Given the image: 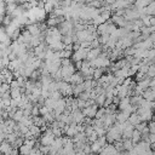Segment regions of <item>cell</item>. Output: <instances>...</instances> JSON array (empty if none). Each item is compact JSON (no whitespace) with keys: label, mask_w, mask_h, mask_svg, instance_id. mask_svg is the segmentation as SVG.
<instances>
[{"label":"cell","mask_w":155,"mask_h":155,"mask_svg":"<svg viewBox=\"0 0 155 155\" xmlns=\"http://www.w3.org/2000/svg\"><path fill=\"white\" fill-rule=\"evenodd\" d=\"M54 136H53V133L51 132V130H46V132L41 136V139H40V143H41V145H52V143L54 142Z\"/></svg>","instance_id":"obj_1"},{"label":"cell","mask_w":155,"mask_h":155,"mask_svg":"<svg viewBox=\"0 0 155 155\" xmlns=\"http://www.w3.org/2000/svg\"><path fill=\"white\" fill-rule=\"evenodd\" d=\"M137 114L139 115L140 120H142V121H144V122H147V121L151 120V117H153V110H151V109L138 108V111H137Z\"/></svg>","instance_id":"obj_2"},{"label":"cell","mask_w":155,"mask_h":155,"mask_svg":"<svg viewBox=\"0 0 155 155\" xmlns=\"http://www.w3.org/2000/svg\"><path fill=\"white\" fill-rule=\"evenodd\" d=\"M97 110H98L97 104H93V105H90V107L84 108L82 109V114L85 116H87V117H94L96 114H97Z\"/></svg>","instance_id":"obj_3"},{"label":"cell","mask_w":155,"mask_h":155,"mask_svg":"<svg viewBox=\"0 0 155 155\" xmlns=\"http://www.w3.org/2000/svg\"><path fill=\"white\" fill-rule=\"evenodd\" d=\"M65 134L68 136V137H74L76 133H79V130H78V126L74 124V122H71L70 125H65Z\"/></svg>","instance_id":"obj_4"},{"label":"cell","mask_w":155,"mask_h":155,"mask_svg":"<svg viewBox=\"0 0 155 155\" xmlns=\"http://www.w3.org/2000/svg\"><path fill=\"white\" fill-rule=\"evenodd\" d=\"M71 119H73V122L74 124H81L84 120H85V115L82 114V111L80 110H75V111H71Z\"/></svg>","instance_id":"obj_5"},{"label":"cell","mask_w":155,"mask_h":155,"mask_svg":"<svg viewBox=\"0 0 155 155\" xmlns=\"http://www.w3.org/2000/svg\"><path fill=\"white\" fill-rule=\"evenodd\" d=\"M27 30L33 35V36H36V35H40V31H41V29H40V25L39 24H36V23H33V24H28V27H27Z\"/></svg>","instance_id":"obj_6"},{"label":"cell","mask_w":155,"mask_h":155,"mask_svg":"<svg viewBox=\"0 0 155 155\" xmlns=\"http://www.w3.org/2000/svg\"><path fill=\"white\" fill-rule=\"evenodd\" d=\"M12 147L10 145V143L8 142H2L1 143V145H0V153L2 154V155H11V153H12Z\"/></svg>","instance_id":"obj_7"},{"label":"cell","mask_w":155,"mask_h":155,"mask_svg":"<svg viewBox=\"0 0 155 155\" xmlns=\"http://www.w3.org/2000/svg\"><path fill=\"white\" fill-rule=\"evenodd\" d=\"M130 115H131V114L127 113V111H120V113L116 114V121H117L119 124H124V122L128 121Z\"/></svg>","instance_id":"obj_8"},{"label":"cell","mask_w":155,"mask_h":155,"mask_svg":"<svg viewBox=\"0 0 155 155\" xmlns=\"http://www.w3.org/2000/svg\"><path fill=\"white\" fill-rule=\"evenodd\" d=\"M82 76H84L82 74H80V73H75V74L71 75V78H70V82H71L73 85H80V84H82V82H84V78H82Z\"/></svg>","instance_id":"obj_9"},{"label":"cell","mask_w":155,"mask_h":155,"mask_svg":"<svg viewBox=\"0 0 155 155\" xmlns=\"http://www.w3.org/2000/svg\"><path fill=\"white\" fill-rule=\"evenodd\" d=\"M113 23L114 24H117V25H120V27H125L126 25V23H127V21H126V18L124 17V16H117V15H115L114 17H113Z\"/></svg>","instance_id":"obj_10"},{"label":"cell","mask_w":155,"mask_h":155,"mask_svg":"<svg viewBox=\"0 0 155 155\" xmlns=\"http://www.w3.org/2000/svg\"><path fill=\"white\" fill-rule=\"evenodd\" d=\"M101 54V48H91L87 53V61H93Z\"/></svg>","instance_id":"obj_11"},{"label":"cell","mask_w":155,"mask_h":155,"mask_svg":"<svg viewBox=\"0 0 155 155\" xmlns=\"http://www.w3.org/2000/svg\"><path fill=\"white\" fill-rule=\"evenodd\" d=\"M128 122H130L132 126H137L138 124L142 122V120H140V117H139V115H138L137 113H132V114L130 115V117H128Z\"/></svg>","instance_id":"obj_12"},{"label":"cell","mask_w":155,"mask_h":155,"mask_svg":"<svg viewBox=\"0 0 155 155\" xmlns=\"http://www.w3.org/2000/svg\"><path fill=\"white\" fill-rule=\"evenodd\" d=\"M31 150H33V148H30L29 145H27V144H24V143L18 148V153H19V155H30Z\"/></svg>","instance_id":"obj_13"},{"label":"cell","mask_w":155,"mask_h":155,"mask_svg":"<svg viewBox=\"0 0 155 155\" xmlns=\"http://www.w3.org/2000/svg\"><path fill=\"white\" fill-rule=\"evenodd\" d=\"M90 147H91V151H92V153H94V154H96V153H101V151H102V149H103V147H102V144L98 142V139H97L96 142L91 143V145H90Z\"/></svg>","instance_id":"obj_14"},{"label":"cell","mask_w":155,"mask_h":155,"mask_svg":"<svg viewBox=\"0 0 155 155\" xmlns=\"http://www.w3.org/2000/svg\"><path fill=\"white\" fill-rule=\"evenodd\" d=\"M140 139H142V133H140L139 131L134 130V131H133V133H132V137H131L132 143H133V144H137V143H139V142H140Z\"/></svg>","instance_id":"obj_15"},{"label":"cell","mask_w":155,"mask_h":155,"mask_svg":"<svg viewBox=\"0 0 155 155\" xmlns=\"http://www.w3.org/2000/svg\"><path fill=\"white\" fill-rule=\"evenodd\" d=\"M82 92H85V87H84L82 84H80V85H73V94L79 96Z\"/></svg>","instance_id":"obj_16"},{"label":"cell","mask_w":155,"mask_h":155,"mask_svg":"<svg viewBox=\"0 0 155 155\" xmlns=\"http://www.w3.org/2000/svg\"><path fill=\"white\" fill-rule=\"evenodd\" d=\"M23 117H24L23 110H22V109H19V110H16V111H15V114H13V116H12V120H15L16 122H19Z\"/></svg>","instance_id":"obj_17"},{"label":"cell","mask_w":155,"mask_h":155,"mask_svg":"<svg viewBox=\"0 0 155 155\" xmlns=\"http://www.w3.org/2000/svg\"><path fill=\"white\" fill-rule=\"evenodd\" d=\"M10 94H11V98H13V99L21 98V97H22V94H21V88H12V90H10Z\"/></svg>","instance_id":"obj_18"},{"label":"cell","mask_w":155,"mask_h":155,"mask_svg":"<svg viewBox=\"0 0 155 155\" xmlns=\"http://www.w3.org/2000/svg\"><path fill=\"white\" fill-rule=\"evenodd\" d=\"M105 99H107L105 93H101V94H98L97 98H96V104H97V105H104Z\"/></svg>","instance_id":"obj_19"},{"label":"cell","mask_w":155,"mask_h":155,"mask_svg":"<svg viewBox=\"0 0 155 155\" xmlns=\"http://www.w3.org/2000/svg\"><path fill=\"white\" fill-rule=\"evenodd\" d=\"M56 102L57 101H54L52 98H46L45 99V107H47L50 110H53L54 109V105H56Z\"/></svg>","instance_id":"obj_20"},{"label":"cell","mask_w":155,"mask_h":155,"mask_svg":"<svg viewBox=\"0 0 155 155\" xmlns=\"http://www.w3.org/2000/svg\"><path fill=\"white\" fill-rule=\"evenodd\" d=\"M102 76H103V69H102V68H96V69L93 70L92 78H94L96 80H98V79H101Z\"/></svg>","instance_id":"obj_21"},{"label":"cell","mask_w":155,"mask_h":155,"mask_svg":"<svg viewBox=\"0 0 155 155\" xmlns=\"http://www.w3.org/2000/svg\"><path fill=\"white\" fill-rule=\"evenodd\" d=\"M51 132L53 133V136H54V137H61V136H62V130H61V127H59V126H54V125H52Z\"/></svg>","instance_id":"obj_22"},{"label":"cell","mask_w":155,"mask_h":155,"mask_svg":"<svg viewBox=\"0 0 155 155\" xmlns=\"http://www.w3.org/2000/svg\"><path fill=\"white\" fill-rule=\"evenodd\" d=\"M29 131L31 132V134H33L34 137H36V136H39V134L41 133V128H40L39 126H35V125H33V126L29 128Z\"/></svg>","instance_id":"obj_23"},{"label":"cell","mask_w":155,"mask_h":155,"mask_svg":"<svg viewBox=\"0 0 155 155\" xmlns=\"http://www.w3.org/2000/svg\"><path fill=\"white\" fill-rule=\"evenodd\" d=\"M11 87H10V84H6V82H2L1 86H0V94H4L6 92H10Z\"/></svg>","instance_id":"obj_24"},{"label":"cell","mask_w":155,"mask_h":155,"mask_svg":"<svg viewBox=\"0 0 155 155\" xmlns=\"http://www.w3.org/2000/svg\"><path fill=\"white\" fill-rule=\"evenodd\" d=\"M147 76L149 78H155V64L149 65V69L147 71Z\"/></svg>","instance_id":"obj_25"},{"label":"cell","mask_w":155,"mask_h":155,"mask_svg":"<svg viewBox=\"0 0 155 155\" xmlns=\"http://www.w3.org/2000/svg\"><path fill=\"white\" fill-rule=\"evenodd\" d=\"M50 111H51V110H50V109H48L47 107H45V105L40 108V114H41L42 116H44V115H46V114H48Z\"/></svg>","instance_id":"obj_26"},{"label":"cell","mask_w":155,"mask_h":155,"mask_svg":"<svg viewBox=\"0 0 155 155\" xmlns=\"http://www.w3.org/2000/svg\"><path fill=\"white\" fill-rule=\"evenodd\" d=\"M24 144H27V145H29L30 148H33L34 145H35V139L33 138V139H24Z\"/></svg>","instance_id":"obj_27"},{"label":"cell","mask_w":155,"mask_h":155,"mask_svg":"<svg viewBox=\"0 0 155 155\" xmlns=\"http://www.w3.org/2000/svg\"><path fill=\"white\" fill-rule=\"evenodd\" d=\"M148 128H149V132H150V133H154V134H155V121H151V122L149 124Z\"/></svg>","instance_id":"obj_28"},{"label":"cell","mask_w":155,"mask_h":155,"mask_svg":"<svg viewBox=\"0 0 155 155\" xmlns=\"http://www.w3.org/2000/svg\"><path fill=\"white\" fill-rule=\"evenodd\" d=\"M150 27H154L155 28V16L150 18Z\"/></svg>","instance_id":"obj_29"},{"label":"cell","mask_w":155,"mask_h":155,"mask_svg":"<svg viewBox=\"0 0 155 155\" xmlns=\"http://www.w3.org/2000/svg\"><path fill=\"white\" fill-rule=\"evenodd\" d=\"M4 1H6V0H4Z\"/></svg>","instance_id":"obj_30"}]
</instances>
